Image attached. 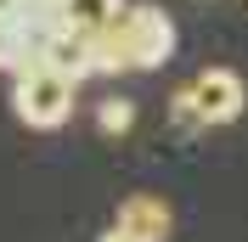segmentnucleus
<instances>
[{"mask_svg":"<svg viewBox=\"0 0 248 242\" xmlns=\"http://www.w3.org/2000/svg\"><path fill=\"white\" fill-rule=\"evenodd\" d=\"M96 45V74H147L175 51V23L158 6H124L108 29L91 34Z\"/></svg>","mask_w":248,"mask_h":242,"instance_id":"nucleus-1","label":"nucleus"},{"mask_svg":"<svg viewBox=\"0 0 248 242\" xmlns=\"http://www.w3.org/2000/svg\"><path fill=\"white\" fill-rule=\"evenodd\" d=\"M74 85L79 79L57 74L51 62H29L17 68V85H12V107L29 130H57L68 113H74Z\"/></svg>","mask_w":248,"mask_h":242,"instance_id":"nucleus-2","label":"nucleus"},{"mask_svg":"<svg viewBox=\"0 0 248 242\" xmlns=\"http://www.w3.org/2000/svg\"><path fill=\"white\" fill-rule=\"evenodd\" d=\"M243 79L232 68H203L181 96H175V124L181 130H209V124H232L243 113Z\"/></svg>","mask_w":248,"mask_h":242,"instance_id":"nucleus-3","label":"nucleus"},{"mask_svg":"<svg viewBox=\"0 0 248 242\" xmlns=\"http://www.w3.org/2000/svg\"><path fill=\"white\" fill-rule=\"evenodd\" d=\"M113 226L130 231V237H141V242H164V237H170V226H175V214H170V203H164V197L136 192V197H124V203H119Z\"/></svg>","mask_w":248,"mask_h":242,"instance_id":"nucleus-4","label":"nucleus"},{"mask_svg":"<svg viewBox=\"0 0 248 242\" xmlns=\"http://www.w3.org/2000/svg\"><path fill=\"white\" fill-rule=\"evenodd\" d=\"M34 62H51V68L68 74V79H91L96 74V45H91V34H79V29H57L46 45H40Z\"/></svg>","mask_w":248,"mask_h":242,"instance_id":"nucleus-5","label":"nucleus"},{"mask_svg":"<svg viewBox=\"0 0 248 242\" xmlns=\"http://www.w3.org/2000/svg\"><path fill=\"white\" fill-rule=\"evenodd\" d=\"M119 12H124V0H62V23H68V29H79V34L108 29Z\"/></svg>","mask_w":248,"mask_h":242,"instance_id":"nucleus-6","label":"nucleus"},{"mask_svg":"<svg viewBox=\"0 0 248 242\" xmlns=\"http://www.w3.org/2000/svg\"><path fill=\"white\" fill-rule=\"evenodd\" d=\"M130 124H136V107L124 102V96H119V102H108V107H102V136H124Z\"/></svg>","mask_w":248,"mask_h":242,"instance_id":"nucleus-7","label":"nucleus"},{"mask_svg":"<svg viewBox=\"0 0 248 242\" xmlns=\"http://www.w3.org/2000/svg\"><path fill=\"white\" fill-rule=\"evenodd\" d=\"M102 242H141V237H130V231H119V226H113V231H108Z\"/></svg>","mask_w":248,"mask_h":242,"instance_id":"nucleus-8","label":"nucleus"}]
</instances>
